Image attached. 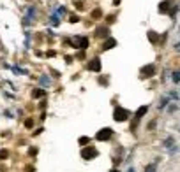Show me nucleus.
<instances>
[{
	"instance_id": "393cba45",
	"label": "nucleus",
	"mask_w": 180,
	"mask_h": 172,
	"mask_svg": "<svg viewBox=\"0 0 180 172\" xmlns=\"http://www.w3.org/2000/svg\"><path fill=\"white\" fill-rule=\"evenodd\" d=\"M0 158H7V151H2V153H0Z\"/></svg>"
},
{
	"instance_id": "f8f14e48",
	"label": "nucleus",
	"mask_w": 180,
	"mask_h": 172,
	"mask_svg": "<svg viewBox=\"0 0 180 172\" xmlns=\"http://www.w3.org/2000/svg\"><path fill=\"white\" fill-rule=\"evenodd\" d=\"M88 142H90V137H86V135H83V137H79V139H78V144H79V146H83V148L88 146Z\"/></svg>"
},
{
	"instance_id": "ddd939ff",
	"label": "nucleus",
	"mask_w": 180,
	"mask_h": 172,
	"mask_svg": "<svg viewBox=\"0 0 180 172\" xmlns=\"http://www.w3.org/2000/svg\"><path fill=\"white\" fill-rule=\"evenodd\" d=\"M171 79H173V83H175V84H180V72L175 70L171 74Z\"/></svg>"
},
{
	"instance_id": "412c9836",
	"label": "nucleus",
	"mask_w": 180,
	"mask_h": 172,
	"mask_svg": "<svg viewBox=\"0 0 180 172\" xmlns=\"http://www.w3.org/2000/svg\"><path fill=\"white\" fill-rule=\"evenodd\" d=\"M171 144H173V139L168 137V141H164V146H171Z\"/></svg>"
},
{
	"instance_id": "6e6552de",
	"label": "nucleus",
	"mask_w": 180,
	"mask_h": 172,
	"mask_svg": "<svg viewBox=\"0 0 180 172\" xmlns=\"http://www.w3.org/2000/svg\"><path fill=\"white\" fill-rule=\"evenodd\" d=\"M76 41H78V42H72V44L78 46V48H81V49H85L86 46H88V39H86V37H76Z\"/></svg>"
},
{
	"instance_id": "5701e85b",
	"label": "nucleus",
	"mask_w": 180,
	"mask_h": 172,
	"mask_svg": "<svg viewBox=\"0 0 180 172\" xmlns=\"http://www.w3.org/2000/svg\"><path fill=\"white\" fill-rule=\"evenodd\" d=\"M175 51H177V53H180V41L175 44Z\"/></svg>"
},
{
	"instance_id": "dca6fc26",
	"label": "nucleus",
	"mask_w": 180,
	"mask_h": 172,
	"mask_svg": "<svg viewBox=\"0 0 180 172\" xmlns=\"http://www.w3.org/2000/svg\"><path fill=\"white\" fill-rule=\"evenodd\" d=\"M157 170V165L152 163V165H147V169H145V172H155Z\"/></svg>"
},
{
	"instance_id": "b1692460",
	"label": "nucleus",
	"mask_w": 180,
	"mask_h": 172,
	"mask_svg": "<svg viewBox=\"0 0 180 172\" xmlns=\"http://www.w3.org/2000/svg\"><path fill=\"white\" fill-rule=\"evenodd\" d=\"M175 111H177V106H170V111H168V113H175Z\"/></svg>"
},
{
	"instance_id": "20e7f679",
	"label": "nucleus",
	"mask_w": 180,
	"mask_h": 172,
	"mask_svg": "<svg viewBox=\"0 0 180 172\" xmlns=\"http://www.w3.org/2000/svg\"><path fill=\"white\" fill-rule=\"evenodd\" d=\"M113 137V130L111 128H101L97 134H95V141H99V142H106V141H109Z\"/></svg>"
},
{
	"instance_id": "9d476101",
	"label": "nucleus",
	"mask_w": 180,
	"mask_h": 172,
	"mask_svg": "<svg viewBox=\"0 0 180 172\" xmlns=\"http://www.w3.org/2000/svg\"><path fill=\"white\" fill-rule=\"evenodd\" d=\"M147 111H148V106H141V107H140V109L136 111V118L140 120L141 116H145V114H147Z\"/></svg>"
},
{
	"instance_id": "4be33fe9",
	"label": "nucleus",
	"mask_w": 180,
	"mask_h": 172,
	"mask_svg": "<svg viewBox=\"0 0 180 172\" xmlns=\"http://www.w3.org/2000/svg\"><path fill=\"white\" fill-rule=\"evenodd\" d=\"M34 127V121L32 120H27V128H32Z\"/></svg>"
},
{
	"instance_id": "2eb2a0df",
	"label": "nucleus",
	"mask_w": 180,
	"mask_h": 172,
	"mask_svg": "<svg viewBox=\"0 0 180 172\" xmlns=\"http://www.w3.org/2000/svg\"><path fill=\"white\" fill-rule=\"evenodd\" d=\"M34 99H43L44 97V90H34Z\"/></svg>"
},
{
	"instance_id": "39448f33",
	"label": "nucleus",
	"mask_w": 180,
	"mask_h": 172,
	"mask_svg": "<svg viewBox=\"0 0 180 172\" xmlns=\"http://www.w3.org/2000/svg\"><path fill=\"white\" fill-rule=\"evenodd\" d=\"M155 74V65H145L143 69H141V77H150Z\"/></svg>"
},
{
	"instance_id": "7ed1b4c3",
	"label": "nucleus",
	"mask_w": 180,
	"mask_h": 172,
	"mask_svg": "<svg viewBox=\"0 0 180 172\" xmlns=\"http://www.w3.org/2000/svg\"><path fill=\"white\" fill-rule=\"evenodd\" d=\"M159 11L161 13H168L170 16H173L175 13H177V5H173V0H164V2H161L159 4Z\"/></svg>"
},
{
	"instance_id": "c85d7f7f",
	"label": "nucleus",
	"mask_w": 180,
	"mask_h": 172,
	"mask_svg": "<svg viewBox=\"0 0 180 172\" xmlns=\"http://www.w3.org/2000/svg\"><path fill=\"white\" fill-rule=\"evenodd\" d=\"M178 132H180V127H178Z\"/></svg>"
},
{
	"instance_id": "f03ea898",
	"label": "nucleus",
	"mask_w": 180,
	"mask_h": 172,
	"mask_svg": "<svg viewBox=\"0 0 180 172\" xmlns=\"http://www.w3.org/2000/svg\"><path fill=\"white\" fill-rule=\"evenodd\" d=\"M129 116H131V113L127 111V109H124V107H117L115 111H113V120L118 121V123L127 121V120H129Z\"/></svg>"
},
{
	"instance_id": "f3484780",
	"label": "nucleus",
	"mask_w": 180,
	"mask_h": 172,
	"mask_svg": "<svg viewBox=\"0 0 180 172\" xmlns=\"http://www.w3.org/2000/svg\"><path fill=\"white\" fill-rule=\"evenodd\" d=\"M101 9H95L94 13H92V18H95V20H99V18H101Z\"/></svg>"
},
{
	"instance_id": "cd10ccee",
	"label": "nucleus",
	"mask_w": 180,
	"mask_h": 172,
	"mask_svg": "<svg viewBox=\"0 0 180 172\" xmlns=\"http://www.w3.org/2000/svg\"><path fill=\"white\" fill-rule=\"evenodd\" d=\"M111 172H118V170H117V169H113V170H111Z\"/></svg>"
},
{
	"instance_id": "9b49d317",
	"label": "nucleus",
	"mask_w": 180,
	"mask_h": 172,
	"mask_svg": "<svg viewBox=\"0 0 180 172\" xmlns=\"http://www.w3.org/2000/svg\"><path fill=\"white\" fill-rule=\"evenodd\" d=\"M115 46H117L115 39H108V41L104 42V46H102V49H109V48H115Z\"/></svg>"
},
{
	"instance_id": "1a4fd4ad",
	"label": "nucleus",
	"mask_w": 180,
	"mask_h": 172,
	"mask_svg": "<svg viewBox=\"0 0 180 172\" xmlns=\"http://www.w3.org/2000/svg\"><path fill=\"white\" fill-rule=\"evenodd\" d=\"M148 39H150L152 44H157L159 42V34L157 32H154V30H150V32H148Z\"/></svg>"
},
{
	"instance_id": "f257e3e1",
	"label": "nucleus",
	"mask_w": 180,
	"mask_h": 172,
	"mask_svg": "<svg viewBox=\"0 0 180 172\" xmlns=\"http://www.w3.org/2000/svg\"><path fill=\"white\" fill-rule=\"evenodd\" d=\"M81 158L83 160H86V162H90V160H94V158H97V155H99V151H97V148H94V146H85V148H81Z\"/></svg>"
},
{
	"instance_id": "bb28decb",
	"label": "nucleus",
	"mask_w": 180,
	"mask_h": 172,
	"mask_svg": "<svg viewBox=\"0 0 180 172\" xmlns=\"http://www.w3.org/2000/svg\"><path fill=\"white\" fill-rule=\"evenodd\" d=\"M113 4H115V5H118V4H120V0H113Z\"/></svg>"
},
{
	"instance_id": "0eeeda50",
	"label": "nucleus",
	"mask_w": 180,
	"mask_h": 172,
	"mask_svg": "<svg viewBox=\"0 0 180 172\" xmlns=\"http://www.w3.org/2000/svg\"><path fill=\"white\" fill-rule=\"evenodd\" d=\"M109 34V27H99V28L94 32V35L97 37V39H102V37H106Z\"/></svg>"
},
{
	"instance_id": "4468645a",
	"label": "nucleus",
	"mask_w": 180,
	"mask_h": 172,
	"mask_svg": "<svg viewBox=\"0 0 180 172\" xmlns=\"http://www.w3.org/2000/svg\"><path fill=\"white\" fill-rule=\"evenodd\" d=\"M39 81H41V84L43 86H50L51 83H50V77H48V76H41V77H39Z\"/></svg>"
},
{
	"instance_id": "a878e982",
	"label": "nucleus",
	"mask_w": 180,
	"mask_h": 172,
	"mask_svg": "<svg viewBox=\"0 0 180 172\" xmlns=\"http://www.w3.org/2000/svg\"><path fill=\"white\" fill-rule=\"evenodd\" d=\"M127 172H136V170H134V167H129V169H127Z\"/></svg>"
},
{
	"instance_id": "6ab92c4d",
	"label": "nucleus",
	"mask_w": 180,
	"mask_h": 172,
	"mask_svg": "<svg viewBox=\"0 0 180 172\" xmlns=\"http://www.w3.org/2000/svg\"><path fill=\"white\" fill-rule=\"evenodd\" d=\"M76 58H78V60H83V58H85V53H83V51H79L78 55H76Z\"/></svg>"
},
{
	"instance_id": "a211bd4d",
	"label": "nucleus",
	"mask_w": 180,
	"mask_h": 172,
	"mask_svg": "<svg viewBox=\"0 0 180 172\" xmlns=\"http://www.w3.org/2000/svg\"><path fill=\"white\" fill-rule=\"evenodd\" d=\"M166 104H168V99H163V100H161V104H159V109H163Z\"/></svg>"
},
{
	"instance_id": "423d86ee",
	"label": "nucleus",
	"mask_w": 180,
	"mask_h": 172,
	"mask_svg": "<svg viewBox=\"0 0 180 172\" xmlns=\"http://www.w3.org/2000/svg\"><path fill=\"white\" fill-rule=\"evenodd\" d=\"M88 70H92V72H101V60H99V58H94V60L88 63Z\"/></svg>"
},
{
	"instance_id": "aec40b11",
	"label": "nucleus",
	"mask_w": 180,
	"mask_h": 172,
	"mask_svg": "<svg viewBox=\"0 0 180 172\" xmlns=\"http://www.w3.org/2000/svg\"><path fill=\"white\" fill-rule=\"evenodd\" d=\"M147 128H148V130H154V128H155V121H150V123H148V127H147Z\"/></svg>"
}]
</instances>
